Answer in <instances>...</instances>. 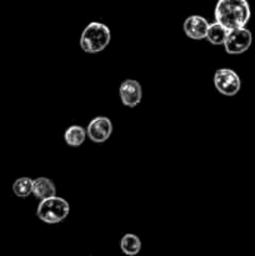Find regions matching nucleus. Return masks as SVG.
<instances>
[{"mask_svg": "<svg viewBox=\"0 0 255 256\" xmlns=\"http://www.w3.org/2000/svg\"><path fill=\"white\" fill-rule=\"evenodd\" d=\"M249 2L246 0H218L214 10L215 22L228 30L244 28L250 20Z\"/></svg>", "mask_w": 255, "mask_h": 256, "instance_id": "nucleus-1", "label": "nucleus"}, {"mask_svg": "<svg viewBox=\"0 0 255 256\" xmlns=\"http://www.w3.org/2000/svg\"><path fill=\"white\" fill-rule=\"evenodd\" d=\"M112 40V32L105 24L92 22L85 26L80 36V46L85 52L96 54L102 52Z\"/></svg>", "mask_w": 255, "mask_h": 256, "instance_id": "nucleus-2", "label": "nucleus"}, {"mask_svg": "<svg viewBox=\"0 0 255 256\" xmlns=\"http://www.w3.org/2000/svg\"><path fill=\"white\" fill-rule=\"evenodd\" d=\"M69 212V202L55 195V196L40 200L36 209V216L46 224H58L66 219Z\"/></svg>", "mask_w": 255, "mask_h": 256, "instance_id": "nucleus-3", "label": "nucleus"}, {"mask_svg": "<svg viewBox=\"0 0 255 256\" xmlns=\"http://www.w3.org/2000/svg\"><path fill=\"white\" fill-rule=\"evenodd\" d=\"M252 42V32L246 28H238L228 32L226 39L224 42V49L228 54L238 55L246 52Z\"/></svg>", "mask_w": 255, "mask_h": 256, "instance_id": "nucleus-4", "label": "nucleus"}, {"mask_svg": "<svg viewBox=\"0 0 255 256\" xmlns=\"http://www.w3.org/2000/svg\"><path fill=\"white\" fill-rule=\"evenodd\" d=\"M214 86L220 94L225 96H234L242 88V80L234 70L222 68L214 74Z\"/></svg>", "mask_w": 255, "mask_h": 256, "instance_id": "nucleus-5", "label": "nucleus"}, {"mask_svg": "<svg viewBox=\"0 0 255 256\" xmlns=\"http://www.w3.org/2000/svg\"><path fill=\"white\" fill-rule=\"evenodd\" d=\"M112 132V122L106 116H96L90 120L86 129V135L92 142H104Z\"/></svg>", "mask_w": 255, "mask_h": 256, "instance_id": "nucleus-6", "label": "nucleus"}, {"mask_svg": "<svg viewBox=\"0 0 255 256\" xmlns=\"http://www.w3.org/2000/svg\"><path fill=\"white\" fill-rule=\"evenodd\" d=\"M120 100L128 108H135L140 104L142 98V85L138 80L128 79L120 84L119 88Z\"/></svg>", "mask_w": 255, "mask_h": 256, "instance_id": "nucleus-7", "label": "nucleus"}, {"mask_svg": "<svg viewBox=\"0 0 255 256\" xmlns=\"http://www.w3.org/2000/svg\"><path fill=\"white\" fill-rule=\"evenodd\" d=\"M209 22L202 15H190L184 20L182 30L185 35L192 40H202L206 36Z\"/></svg>", "mask_w": 255, "mask_h": 256, "instance_id": "nucleus-8", "label": "nucleus"}, {"mask_svg": "<svg viewBox=\"0 0 255 256\" xmlns=\"http://www.w3.org/2000/svg\"><path fill=\"white\" fill-rule=\"evenodd\" d=\"M32 195L38 200H44L56 195L55 184L48 178H38L32 182Z\"/></svg>", "mask_w": 255, "mask_h": 256, "instance_id": "nucleus-9", "label": "nucleus"}, {"mask_svg": "<svg viewBox=\"0 0 255 256\" xmlns=\"http://www.w3.org/2000/svg\"><path fill=\"white\" fill-rule=\"evenodd\" d=\"M86 136V130L80 125H70L64 132L65 142L72 148L82 146Z\"/></svg>", "mask_w": 255, "mask_h": 256, "instance_id": "nucleus-10", "label": "nucleus"}, {"mask_svg": "<svg viewBox=\"0 0 255 256\" xmlns=\"http://www.w3.org/2000/svg\"><path fill=\"white\" fill-rule=\"evenodd\" d=\"M228 32H229V30H228L225 26H222L220 22H212V24H209L205 39L212 45H224Z\"/></svg>", "mask_w": 255, "mask_h": 256, "instance_id": "nucleus-11", "label": "nucleus"}, {"mask_svg": "<svg viewBox=\"0 0 255 256\" xmlns=\"http://www.w3.org/2000/svg\"><path fill=\"white\" fill-rule=\"evenodd\" d=\"M120 249L128 256H135L142 250V240L135 234H125L120 240Z\"/></svg>", "mask_w": 255, "mask_h": 256, "instance_id": "nucleus-12", "label": "nucleus"}, {"mask_svg": "<svg viewBox=\"0 0 255 256\" xmlns=\"http://www.w3.org/2000/svg\"><path fill=\"white\" fill-rule=\"evenodd\" d=\"M32 182L34 180L28 176L19 178V179L15 180L14 184H12V192L15 194V196L25 199L30 194H32Z\"/></svg>", "mask_w": 255, "mask_h": 256, "instance_id": "nucleus-13", "label": "nucleus"}]
</instances>
